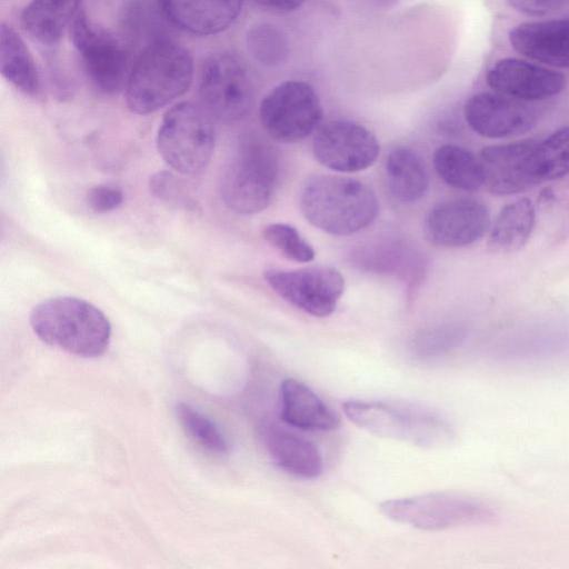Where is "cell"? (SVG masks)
<instances>
[{
  "label": "cell",
  "mask_w": 569,
  "mask_h": 569,
  "mask_svg": "<svg viewBox=\"0 0 569 569\" xmlns=\"http://www.w3.org/2000/svg\"><path fill=\"white\" fill-rule=\"evenodd\" d=\"M300 209L316 228L332 236H349L375 221L379 202L375 192L356 178L317 174L301 190Z\"/></svg>",
  "instance_id": "cell-1"
},
{
  "label": "cell",
  "mask_w": 569,
  "mask_h": 569,
  "mask_svg": "<svg viewBox=\"0 0 569 569\" xmlns=\"http://www.w3.org/2000/svg\"><path fill=\"white\" fill-rule=\"evenodd\" d=\"M30 325L43 342L83 358L101 356L110 343L111 326L106 315L76 297L38 303L30 313Z\"/></svg>",
  "instance_id": "cell-2"
},
{
  "label": "cell",
  "mask_w": 569,
  "mask_h": 569,
  "mask_svg": "<svg viewBox=\"0 0 569 569\" xmlns=\"http://www.w3.org/2000/svg\"><path fill=\"white\" fill-rule=\"evenodd\" d=\"M193 66L180 44L159 39L149 43L137 59L126 83L128 108L149 114L164 107L190 87Z\"/></svg>",
  "instance_id": "cell-3"
},
{
  "label": "cell",
  "mask_w": 569,
  "mask_h": 569,
  "mask_svg": "<svg viewBox=\"0 0 569 569\" xmlns=\"http://www.w3.org/2000/svg\"><path fill=\"white\" fill-rule=\"evenodd\" d=\"M278 174L279 159L274 147L258 132L243 133L221 174L223 202L242 214L263 210L271 200Z\"/></svg>",
  "instance_id": "cell-4"
},
{
  "label": "cell",
  "mask_w": 569,
  "mask_h": 569,
  "mask_svg": "<svg viewBox=\"0 0 569 569\" xmlns=\"http://www.w3.org/2000/svg\"><path fill=\"white\" fill-rule=\"evenodd\" d=\"M342 407L351 422L379 437L423 448L448 445L455 437L453 428L445 417L413 405L349 400Z\"/></svg>",
  "instance_id": "cell-5"
},
{
  "label": "cell",
  "mask_w": 569,
  "mask_h": 569,
  "mask_svg": "<svg viewBox=\"0 0 569 569\" xmlns=\"http://www.w3.org/2000/svg\"><path fill=\"white\" fill-rule=\"evenodd\" d=\"M379 509L396 522L425 530L489 525L499 516L496 508L485 500L448 492L386 500Z\"/></svg>",
  "instance_id": "cell-6"
},
{
  "label": "cell",
  "mask_w": 569,
  "mask_h": 569,
  "mask_svg": "<svg viewBox=\"0 0 569 569\" xmlns=\"http://www.w3.org/2000/svg\"><path fill=\"white\" fill-rule=\"evenodd\" d=\"M162 159L177 172L196 174L209 163L214 148L210 116L191 102H180L166 112L157 134Z\"/></svg>",
  "instance_id": "cell-7"
},
{
  "label": "cell",
  "mask_w": 569,
  "mask_h": 569,
  "mask_svg": "<svg viewBox=\"0 0 569 569\" xmlns=\"http://www.w3.org/2000/svg\"><path fill=\"white\" fill-rule=\"evenodd\" d=\"M199 97L211 119L222 123L241 120L254 100L253 83L246 66L229 52L211 54L201 68Z\"/></svg>",
  "instance_id": "cell-8"
},
{
  "label": "cell",
  "mask_w": 569,
  "mask_h": 569,
  "mask_svg": "<svg viewBox=\"0 0 569 569\" xmlns=\"http://www.w3.org/2000/svg\"><path fill=\"white\" fill-rule=\"evenodd\" d=\"M259 118L272 139L293 143L316 130L322 118V106L311 84L288 80L276 86L261 100Z\"/></svg>",
  "instance_id": "cell-9"
},
{
  "label": "cell",
  "mask_w": 569,
  "mask_h": 569,
  "mask_svg": "<svg viewBox=\"0 0 569 569\" xmlns=\"http://www.w3.org/2000/svg\"><path fill=\"white\" fill-rule=\"evenodd\" d=\"M263 277L279 297L315 317L331 315L345 289L342 274L332 267L272 269Z\"/></svg>",
  "instance_id": "cell-10"
},
{
  "label": "cell",
  "mask_w": 569,
  "mask_h": 569,
  "mask_svg": "<svg viewBox=\"0 0 569 569\" xmlns=\"http://www.w3.org/2000/svg\"><path fill=\"white\" fill-rule=\"evenodd\" d=\"M72 42L92 83L106 93L119 91L128 81V54L110 34L94 27L83 11L70 24Z\"/></svg>",
  "instance_id": "cell-11"
},
{
  "label": "cell",
  "mask_w": 569,
  "mask_h": 569,
  "mask_svg": "<svg viewBox=\"0 0 569 569\" xmlns=\"http://www.w3.org/2000/svg\"><path fill=\"white\" fill-rule=\"evenodd\" d=\"M312 152L316 160L330 170L358 172L375 163L380 147L366 127L349 120H332L316 132Z\"/></svg>",
  "instance_id": "cell-12"
},
{
  "label": "cell",
  "mask_w": 569,
  "mask_h": 569,
  "mask_svg": "<svg viewBox=\"0 0 569 569\" xmlns=\"http://www.w3.org/2000/svg\"><path fill=\"white\" fill-rule=\"evenodd\" d=\"M487 206L475 198H456L437 203L428 212L425 231L442 248H461L480 240L489 230Z\"/></svg>",
  "instance_id": "cell-13"
},
{
  "label": "cell",
  "mask_w": 569,
  "mask_h": 569,
  "mask_svg": "<svg viewBox=\"0 0 569 569\" xmlns=\"http://www.w3.org/2000/svg\"><path fill=\"white\" fill-rule=\"evenodd\" d=\"M469 127L486 138H509L529 131L537 121L536 110L522 100L498 92H480L465 104Z\"/></svg>",
  "instance_id": "cell-14"
},
{
  "label": "cell",
  "mask_w": 569,
  "mask_h": 569,
  "mask_svg": "<svg viewBox=\"0 0 569 569\" xmlns=\"http://www.w3.org/2000/svg\"><path fill=\"white\" fill-rule=\"evenodd\" d=\"M538 140L526 139L483 148L478 158L483 186L493 196L506 197L537 184L531 157Z\"/></svg>",
  "instance_id": "cell-15"
},
{
  "label": "cell",
  "mask_w": 569,
  "mask_h": 569,
  "mask_svg": "<svg viewBox=\"0 0 569 569\" xmlns=\"http://www.w3.org/2000/svg\"><path fill=\"white\" fill-rule=\"evenodd\" d=\"M487 82L495 92L522 101H535L558 94L566 86V78L536 63L505 58L489 69Z\"/></svg>",
  "instance_id": "cell-16"
},
{
  "label": "cell",
  "mask_w": 569,
  "mask_h": 569,
  "mask_svg": "<svg viewBox=\"0 0 569 569\" xmlns=\"http://www.w3.org/2000/svg\"><path fill=\"white\" fill-rule=\"evenodd\" d=\"M509 40L531 60L569 69V19L523 22L509 32Z\"/></svg>",
  "instance_id": "cell-17"
},
{
  "label": "cell",
  "mask_w": 569,
  "mask_h": 569,
  "mask_svg": "<svg viewBox=\"0 0 569 569\" xmlns=\"http://www.w3.org/2000/svg\"><path fill=\"white\" fill-rule=\"evenodd\" d=\"M158 3L168 21L199 36L226 30L242 7V0H158Z\"/></svg>",
  "instance_id": "cell-18"
},
{
  "label": "cell",
  "mask_w": 569,
  "mask_h": 569,
  "mask_svg": "<svg viewBox=\"0 0 569 569\" xmlns=\"http://www.w3.org/2000/svg\"><path fill=\"white\" fill-rule=\"evenodd\" d=\"M263 439L271 459L283 471L303 479L321 475V453L308 438L281 426L269 425L264 428Z\"/></svg>",
  "instance_id": "cell-19"
},
{
  "label": "cell",
  "mask_w": 569,
  "mask_h": 569,
  "mask_svg": "<svg viewBox=\"0 0 569 569\" xmlns=\"http://www.w3.org/2000/svg\"><path fill=\"white\" fill-rule=\"evenodd\" d=\"M280 417L287 425L308 431L338 427V416L307 385L292 378L280 385Z\"/></svg>",
  "instance_id": "cell-20"
},
{
  "label": "cell",
  "mask_w": 569,
  "mask_h": 569,
  "mask_svg": "<svg viewBox=\"0 0 569 569\" xmlns=\"http://www.w3.org/2000/svg\"><path fill=\"white\" fill-rule=\"evenodd\" d=\"M535 220L536 210L530 199L521 198L507 203L490 230L489 250L498 254L519 251L529 240Z\"/></svg>",
  "instance_id": "cell-21"
},
{
  "label": "cell",
  "mask_w": 569,
  "mask_h": 569,
  "mask_svg": "<svg viewBox=\"0 0 569 569\" xmlns=\"http://www.w3.org/2000/svg\"><path fill=\"white\" fill-rule=\"evenodd\" d=\"M387 183L392 196L401 202L420 200L429 187L427 168L418 153L407 147L390 151L386 159Z\"/></svg>",
  "instance_id": "cell-22"
},
{
  "label": "cell",
  "mask_w": 569,
  "mask_h": 569,
  "mask_svg": "<svg viewBox=\"0 0 569 569\" xmlns=\"http://www.w3.org/2000/svg\"><path fill=\"white\" fill-rule=\"evenodd\" d=\"M82 0H31L23 9L24 30L42 43H56L79 12Z\"/></svg>",
  "instance_id": "cell-23"
},
{
  "label": "cell",
  "mask_w": 569,
  "mask_h": 569,
  "mask_svg": "<svg viewBox=\"0 0 569 569\" xmlns=\"http://www.w3.org/2000/svg\"><path fill=\"white\" fill-rule=\"evenodd\" d=\"M0 68L3 78L21 92L28 96L39 92L40 80L34 60L14 29L4 23L0 33Z\"/></svg>",
  "instance_id": "cell-24"
},
{
  "label": "cell",
  "mask_w": 569,
  "mask_h": 569,
  "mask_svg": "<svg viewBox=\"0 0 569 569\" xmlns=\"http://www.w3.org/2000/svg\"><path fill=\"white\" fill-rule=\"evenodd\" d=\"M433 167L439 178L455 189L472 192L483 186L479 158L463 147L440 146L433 153Z\"/></svg>",
  "instance_id": "cell-25"
},
{
  "label": "cell",
  "mask_w": 569,
  "mask_h": 569,
  "mask_svg": "<svg viewBox=\"0 0 569 569\" xmlns=\"http://www.w3.org/2000/svg\"><path fill=\"white\" fill-rule=\"evenodd\" d=\"M536 183L569 174V124L537 142L531 157Z\"/></svg>",
  "instance_id": "cell-26"
},
{
  "label": "cell",
  "mask_w": 569,
  "mask_h": 569,
  "mask_svg": "<svg viewBox=\"0 0 569 569\" xmlns=\"http://www.w3.org/2000/svg\"><path fill=\"white\" fill-rule=\"evenodd\" d=\"M174 413L186 432L201 447L217 455L229 451L227 438L204 413L186 402H178Z\"/></svg>",
  "instance_id": "cell-27"
},
{
  "label": "cell",
  "mask_w": 569,
  "mask_h": 569,
  "mask_svg": "<svg viewBox=\"0 0 569 569\" xmlns=\"http://www.w3.org/2000/svg\"><path fill=\"white\" fill-rule=\"evenodd\" d=\"M247 48L260 63L276 67L283 63L289 53L286 34L271 23H259L247 33Z\"/></svg>",
  "instance_id": "cell-28"
},
{
  "label": "cell",
  "mask_w": 569,
  "mask_h": 569,
  "mask_svg": "<svg viewBox=\"0 0 569 569\" xmlns=\"http://www.w3.org/2000/svg\"><path fill=\"white\" fill-rule=\"evenodd\" d=\"M412 251H407L399 244H378L357 253V262L376 272H400L405 269L409 276L413 266Z\"/></svg>",
  "instance_id": "cell-29"
},
{
  "label": "cell",
  "mask_w": 569,
  "mask_h": 569,
  "mask_svg": "<svg viewBox=\"0 0 569 569\" xmlns=\"http://www.w3.org/2000/svg\"><path fill=\"white\" fill-rule=\"evenodd\" d=\"M262 237L287 259L296 262H309L315 258L313 248L290 224L270 223L264 227Z\"/></svg>",
  "instance_id": "cell-30"
},
{
  "label": "cell",
  "mask_w": 569,
  "mask_h": 569,
  "mask_svg": "<svg viewBox=\"0 0 569 569\" xmlns=\"http://www.w3.org/2000/svg\"><path fill=\"white\" fill-rule=\"evenodd\" d=\"M463 336V329L458 326L428 329L415 339L412 350L421 359L439 358L456 348Z\"/></svg>",
  "instance_id": "cell-31"
},
{
  "label": "cell",
  "mask_w": 569,
  "mask_h": 569,
  "mask_svg": "<svg viewBox=\"0 0 569 569\" xmlns=\"http://www.w3.org/2000/svg\"><path fill=\"white\" fill-rule=\"evenodd\" d=\"M149 184L151 192L169 206L190 211L199 208L184 181L172 172L160 171L152 174Z\"/></svg>",
  "instance_id": "cell-32"
},
{
  "label": "cell",
  "mask_w": 569,
  "mask_h": 569,
  "mask_svg": "<svg viewBox=\"0 0 569 569\" xmlns=\"http://www.w3.org/2000/svg\"><path fill=\"white\" fill-rule=\"evenodd\" d=\"M87 201L92 211L104 213L118 208L123 201V194L118 188L99 184L88 191Z\"/></svg>",
  "instance_id": "cell-33"
},
{
  "label": "cell",
  "mask_w": 569,
  "mask_h": 569,
  "mask_svg": "<svg viewBox=\"0 0 569 569\" xmlns=\"http://www.w3.org/2000/svg\"><path fill=\"white\" fill-rule=\"evenodd\" d=\"M560 0H508L516 10L530 16H542L551 10Z\"/></svg>",
  "instance_id": "cell-34"
},
{
  "label": "cell",
  "mask_w": 569,
  "mask_h": 569,
  "mask_svg": "<svg viewBox=\"0 0 569 569\" xmlns=\"http://www.w3.org/2000/svg\"><path fill=\"white\" fill-rule=\"evenodd\" d=\"M261 7L276 11L289 12L298 9L305 0H256Z\"/></svg>",
  "instance_id": "cell-35"
},
{
  "label": "cell",
  "mask_w": 569,
  "mask_h": 569,
  "mask_svg": "<svg viewBox=\"0 0 569 569\" xmlns=\"http://www.w3.org/2000/svg\"><path fill=\"white\" fill-rule=\"evenodd\" d=\"M556 200V194L550 188H545L541 190L538 197V203L541 206L551 204Z\"/></svg>",
  "instance_id": "cell-36"
}]
</instances>
